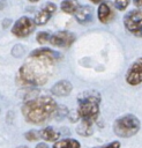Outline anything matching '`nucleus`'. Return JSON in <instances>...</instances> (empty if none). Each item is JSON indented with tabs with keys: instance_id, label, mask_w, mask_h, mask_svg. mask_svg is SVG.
<instances>
[{
	"instance_id": "obj_3",
	"label": "nucleus",
	"mask_w": 142,
	"mask_h": 148,
	"mask_svg": "<svg viewBox=\"0 0 142 148\" xmlns=\"http://www.w3.org/2000/svg\"><path fill=\"white\" fill-rule=\"evenodd\" d=\"M100 94L96 90H84L77 96V114L81 121L95 124L99 116Z\"/></svg>"
},
{
	"instance_id": "obj_19",
	"label": "nucleus",
	"mask_w": 142,
	"mask_h": 148,
	"mask_svg": "<svg viewBox=\"0 0 142 148\" xmlns=\"http://www.w3.org/2000/svg\"><path fill=\"white\" fill-rule=\"evenodd\" d=\"M129 3V0H114V7L118 10H125Z\"/></svg>"
},
{
	"instance_id": "obj_23",
	"label": "nucleus",
	"mask_w": 142,
	"mask_h": 148,
	"mask_svg": "<svg viewBox=\"0 0 142 148\" xmlns=\"http://www.w3.org/2000/svg\"><path fill=\"white\" fill-rule=\"evenodd\" d=\"M90 1H91L92 3H96V5H97V3H102V2H104V0H90Z\"/></svg>"
},
{
	"instance_id": "obj_12",
	"label": "nucleus",
	"mask_w": 142,
	"mask_h": 148,
	"mask_svg": "<svg viewBox=\"0 0 142 148\" xmlns=\"http://www.w3.org/2000/svg\"><path fill=\"white\" fill-rule=\"evenodd\" d=\"M92 7L85 5V6H80L77 12L75 13V18L79 23L81 24H88L92 21Z\"/></svg>"
},
{
	"instance_id": "obj_25",
	"label": "nucleus",
	"mask_w": 142,
	"mask_h": 148,
	"mask_svg": "<svg viewBox=\"0 0 142 148\" xmlns=\"http://www.w3.org/2000/svg\"><path fill=\"white\" fill-rule=\"evenodd\" d=\"M17 148H28V147H27V146H18Z\"/></svg>"
},
{
	"instance_id": "obj_2",
	"label": "nucleus",
	"mask_w": 142,
	"mask_h": 148,
	"mask_svg": "<svg viewBox=\"0 0 142 148\" xmlns=\"http://www.w3.org/2000/svg\"><path fill=\"white\" fill-rule=\"evenodd\" d=\"M58 106L59 105L52 97L43 96L25 101L21 108V111L23 118L28 123L40 125L52 118H55Z\"/></svg>"
},
{
	"instance_id": "obj_11",
	"label": "nucleus",
	"mask_w": 142,
	"mask_h": 148,
	"mask_svg": "<svg viewBox=\"0 0 142 148\" xmlns=\"http://www.w3.org/2000/svg\"><path fill=\"white\" fill-rule=\"evenodd\" d=\"M72 90H73V84L70 83V81L67 80H60L55 82L51 88V92L59 97L68 96L72 92Z\"/></svg>"
},
{
	"instance_id": "obj_9",
	"label": "nucleus",
	"mask_w": 142,
	"mask_h": 148,
	"mask_svg": "<svg viewBox=\"0 0 142 148\" xmlns=\"http://www.w3.org/2000/svg\"><path fill=\"white\" fill-rule=\"evenodd\" d=\"M97 16L100 23L103 24H107L110 22H112L115 17V7L114 5H112L109 1H104L102 3H99L98 9H97Z\"/></svg>"
},
{
	"instance_id": "obj_13",
	"label": "nucleus",
	"mask_w": 142,
	"mask_h": 148,
	"mask_svg": "<svg viewBox=\"0 0 142 148\" xmlns=\"http://www.w3.org/2000/svg\"><path fill=\"white\" fill-rule=\"evenodd\" d=\"M39 135H40V138H42L43 140H45V141L55 142V141L60 140V139H59V138H60V132L55 131V130H54L53 127H51V126H47V127L40 130V131H39Z\"/></svg>"
},
{
	"instance_id": "obj_5",
	"label": "nucleus",
	"mask_w": 142,
	"mask_h": 148,
	"mask_svg": "<svg viewBox=\"0 0 142 148\" xmlns=\"http://www.w3.org/2000/svg\"><path fill=\"white\" fill-rule=\"evenodd\" d=\"M124 25L132 35L142 37V9H133L124 16Z\"/></svg>"
},
{
	"instance_id": "obj_16",
	"label": "nucleus",
	"mask_w": 142,
	"mask_h": 148,
	"mask_svg": "<svg viewBox=\"0 0 142 148\" xmlns=\"http://www.w3.org/2000/svg\"><path fill=\"white\" fill-rule=\"evenodd\" d=\"M76 133L82 135V136H89L94 133L92 124L85 123V121H80V124L76 127Z\"/></svg>"
},
{
	"instance_id": "obj_14",
	"label": "nucleus",
	"mask_w": 142,
	"mask_h": 148,
	"mask_svg": "<svg viewBox=\"0 0 142 148\" xmlns=\"http://www.w3.org/2000/svg\"><path fill=\"white\" fill-rule=\"evenodd\" d=\"M79 8H80V3L77 0H62L60 3V9L66 14L75 15Z\"/></svg>"
},
{
	"instance_id": "obj_10",
	"label": "nucleus",
	"mask_w": 142,
	"mask_h": 148,
	"mask_svg": "<svg viewBox=\"0 0 142 148\" xmlns=\"http://www.w3.org/2000/svg\"><path fill=\"white\" fill-rule=\"evenodd\" d=\"M57 10V6L52 2L46 3L36 15H35V22L37 25H44L48 22V20L52 17V15L54 14V12Z\"/></svg>"
},
{
	"instance_id": "obj_6",
	"label": "nucleus",
	"mask_w": 142,
	"mask_h": 148,
	"mask_svg": "<svg viewBox=\"0 0 142 148\" xmlns=\"http://www.w3.org/2000/svg\"><path fill=\"white\" fill-rule=\"evenodd\" d=\"M36 25L37 24H36L35 20H32L28 16H22L17 21H15V23L12 28V34L17 38H25L32 34Z\"/></svg>"
},
{
	"instance_id": "obj_8",
	"label": "nucleus",
	"mask_w": 142,
	"mask_h": 148,
	"mask_svg": "<svg viewBox=\"0 0 142 148\" xmlns=\"http://www.w3.org/2000/svg\"><path fill=\"white\" fill-rule=\"evenodd\" d=\"M75 42V35L69 31H58L53 35H51L50 44L57 47H69Z\"/></svg>"
},
{
	"instance_id": "obj_21",
	"label": "nucleus",
	"mask_w": 142,
	"mask_h": 148,
	"mask_svg": "<svg viewBox=\"0 0 142 148\" xmlns=\"http://www.w3.org/2000/svg\"><path fill=\"white\" fill-rule=\"evenodd\" d=\"M133 2L137 9H142V0H133Z\"/></svg>"
},
{
	"instance_id": "obj_24",
	"label": "nucleus",
	"mask_w": 142,
	"mask_h": 148,
	"mask_svg": "<svg viewBox=\"0 0 142 148\" xmlns=\"http://www.w3.org/2000/svg\"><path fill=\"white\" fill-rule=\"evenodd\" d=\"M29 2H37V1H39V0H28Z\"/></svg>"
},
{
	"instance_id": "obj_18",
	"label": "nucleus",
	"mask_w": 142,
	"mask_h": 148,
	"mask_svg": "<svg viewBox=\"0 0 142 148\" xmlns=\"http://www.w3.org/2000/svg\"><path fill=\"white\" fill-rule=\"evenodd\" d=\"M39 133H37L36 131H33V130H31V131H28V132H25L24 133V138L28 140V141H36V140H38L39 139Z\"/></svg>"
},
{
	"instance_id": "obj_22",
	"label": "nucleus",
	"mask_w": 142,
	"mask_h": 148,
	"mask_svg": "<svg viewBox=\"0 0 142 148\" xmlns=\"http://www.w3.org/2000/svg\"><path fill=\"white\" fill-rule=\"evenodd\" d=\"M36 148H48V146L46 143H44V142H40V143H38L36 146Z\"/></svg>"
},
{
	"instance_id": "obj_1",
	"label": "nucleus",
	"mask_w": 142,
	"mask_h": 148,
	"mask_svg": "<svg viewBox=\"0 0 142 148\" xmlns=\"http://www.w3.org/2000/svg\"><path fill=\"white\" fill-rule=\"evenodd\" d=\"M61 59V54L47 47L33 50L25 62L20 67L17 79L27 86H44L52 76L55 65Z\"/></svg>"
},
{
	"instance_id": "obj_7",
	"label": "nucleus",
	"mask_w": 142,
	"mask_h": 148,
	"mask_svg": "<svg viewBox=\"0 0 142 148\" xmlns=\"http://www.w3.org/2000/svg\"><path fill=\"white\" fill-rule=\"evenodd\" d=\"M126 82L129 86H139L142 83V58L136 59L128 68Z\"/></svg>"
},
{
	"instance_id": "obj_4",
	"label": "nucleus",
	"mask_w": 142,
	"mask_h": 148,
	"mask_svg": "<svg viewBox=\"0 0 142 148\" xmlns=\"http://www.w3.org/2000/svg\"><path fill=\"white\" fill-rule=\"evenodd\" d=\"M141 127L140 120L134 114H124L118 117L113 123V132L119 138L134 136Z\"/></svg>"
},
{
	"instance_id": "obj_20",
	"label": "nucleus",
	"mask_w": 142,
	"mask_h": 148,
	"mask_svg": "<svg viewBox=\"0 0 142 148\" xmlns=\"http://www.w3.org/2000/svg\"><path fill=\"white\" fill-rule=\"evenodd\" d=\"M94 148H120V142L119 141H113V142H110L109 145H105V146H102V147H94Z\"/></svg>"
},
{
	"instance_id": "obj_17",
	"label": "nucleus",
	"mask_w": 142,
	"mask_h": 148,
	"mask_svg": "<svg viewBox=\"0 0 142 148\" xmlns=\"http://www.w3.org/2000/svg\"><path fill=\"white\" fill-rule=\"evenodd\" d=\"M50 39H51V35L47 32V31H39L37 35H36V40L38 44L40 45H44L45 43H50Z\"/></svg>"
},
{
	"instance_id": "obj_15",
	"label": "nucleus",
	"mask_w": 142,
	"mask_h": 148,
	"mask_svg": "<svg viewBox=\"0 0 142 148\" xmlns=\"http://www.w3.org/2000/svg\"><path fill=\"white\" fill-rule=\"evenodd\" d=\"M52 148H81V143L75 139L66 138L55 141Z\"/></svg>"
}]
</instances>
